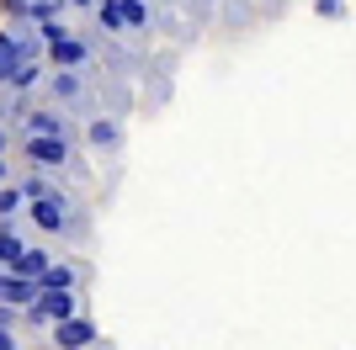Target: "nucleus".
I'll return each instance as SVG.
<instances>
[{
	"label": "nucleus",
	"instance_id": "f257e3e1",
	"mask_svg": "<svg viewBox=\"0 0 356 350\" xmlns=\"http://www.w3.org/2000/svg\"><path fill=\"white\" fill-rule=\"evenodd\" d=\"M43 85H48V106H59L70 117H90V90L96 85L86 80V69H48Z\"/></svg>",
	"mask_w": 356,
	"mask_h": 350
},
{
	"label": "nucleus",
	"instance_id": "f03ea898",
	"mask_svg": "<svg viewBox=\"0 0 356 350\" xmlns=\"http://www.w3.org/2000/svg\"><path fill=\"white\" fill-rule=\"evenodd\" d=\"M80 149H90V154H118L122 149V117L90 112L86 128H80Z\"/></svg>",
	"mask_w": 356,
	"mask_h": 350
},
{
	"label": "nucleus",
	"instance_id": "7ed1b4c3",
	"mask_svg": "<svg viewBox=\"0 0 356 350\" xmlns=\"http://www.w3.org/2000/svg\"><path fill=\"white\" fill-rule=\"evenodd\" d=\"M90 38H80V32H64V38H54V43L43 48V64L48 69H86L90 64Z\"/></svg>",
	"mask_w": 356,
	"mask_h": 350
},
{
	"label": "nucleus",
	"instance_id": "20e7f679",
	"mask_svg": "<svg viewBox=\"0 0 356 350\" xmlns=\"http://www.w3.org/2000/svg\"><path fill=\"white\" fill-rule=\"evenodd\" d=\"M48 340H54V350H90L96 345V319H90V313H74V319L54 324Z\"/></svg>",
	"mask_w": 356,
	"mask_h": 350
},
{
	"label": "nucleus",
	"instance_id": "39448f33",
	"mask_svg": "<svg viewBox=\"0 0 356 350\" xmlns=\"http://www.w3.org/2000/svg\"><path fill=\"white\" fill-rule=\"evenodd\" d=\"M38 287H43V292H80V287H86V265H80V260H64V255H59V260H54L43 276H38Z\"/></svg>",
	"mask_w": 356,
	"mask_h": 350
},
{
	"label": "nucleus",
	"instance_id": "423d86ee",
	"mask_svg": "<svg viewBox=\"0 0 356 350\" xmlns=\"http://www.w3.org/2000/svg\"><path fill=\"white\" fill-rule=\"evenodd\" d=\"M54 260H59V255H54L48 244H27V249H22V255H16L11 265H6V271H11V276H22V281H38V276H43V271H48Z\"/></svg>",
	"mask_w": 356,
	"mask_h": 350
},
{
	"label": "nucleus",
	"instance_id": "0eeeda50",
	"mask_svg": "<svg viewBox=\"0 0 356 350\" xmlns=\"http://www.w3.org/2000/svg\"><path fill=\"white\" fill-rule=\"evenodd\" d=\"M43 74H48V64H43V58H27V64H16V74L6 80V90H11L16 101H22L27 90H38V85H43Z\"/></svg>",
	"mask_w": 356,
	"mask_h": 350
},
{
	"label": "nucleus",
	"instance_id": "6e6552de",
	"mask_svg": "<svg viewBox=\"0 0 356 350\" xmlns=\"http://www.w3.org/2000/svg\"><path fill=\"white\" fill-rule=\"evenodd\" d=\"M54 186H64V181H54L48 170L16 175V191H22V202H43V197H54Z\"/></svg>",
	"mask_w": 356,
	"mask_h": 350
},
{
	"label": "nucleus",
	"instance_id": "1a4fd4ad",
	"mask_svg": "<svg viewBox=\"0 0 356 350\" xmlns=\"http://www.w3.org/2000/svg\"><path fill=\"white\" fill-rule=\"evenodd\" d=\"M122 22H128V32H149L154 27V11H149V0H118Z\"/></svg>",
	"mask_w": 356,
	"mask_h": 350
},
{
	"label": "nucleus",
	"instance_id": "9d476101",
	"mask_svg": "<svg viewBox=\"0 0 356 350\" xmlns=\"http://www.w3.org/2000/svg\"><path fill=\"white\" fill-rule=\"evenodd\" d=\"M96 27L102 32H128V22H122V11H118V0H96Z\"/></svg>",
	"mask_w": 356,
	"mask_h": 350
},
{
	"label": "nucleus",
	"instance_id": "9b49d317",
	"mask_svg": "<svg viewBox=\"0 0 356 350\" xmlns=\"http://www.w3.org/2000/svg\"><path fill=\"white\" fill-rule=\"evenodd\" d=\"M16 64H22V53H16V43H11V27H0V85L16 74Z\"/></svg>",
	"mask_w": 356,
	"mask_h": 350
},
{
	"label": "nucleus",
	"instance_id": "f8f14e48",
	"mask_svg": "<svg viewBox=\"0 0 356 350\" xmlns=\"http://www.w3.org/2000/svg\"><path fill=\"white\" fill-rule=\"evenodd\" d=\"M22 191H16V181H6V186H0V218H22Z\"/></svg>",
	"mask_w": 356,
	"mask_h": 350
},
{
	"label": "nucleus",
	"instance_id": "ddd939ff",
	"mask_svg": "<svg viewBox=\"0 0 356 350\" xmlns=\"http://www.w3.org/2000/svg\"><path fill=\"white\" fill-rule=\"evenodd\" d=\"M314 11L325 16V22H341V16H346V0H314Z\"/></svg>",
	"mask_w": 356,
	"mask_h": 350
},
{
	"label": "nucleus",
	"instance_id": "4468645a",
	"mask_svg": "<svg viewBox=\"0 0 356 350\" xmlns=\"http://www.w3.org/2000/svg\"><path fill=\"white\" fill-rule=\"evenodd\" d=\"M0 16H6V22H22V16H27V0H0Z\"/></svg>",
	"mask_w": 356,
	"mask_h": 350
},
{
	"label": "nucleus",
	"instance_id": "2eb2a0df",
	"mask_svg": "<svg viewBox=\"0 0 356 350\" xmlns=\"http://www.w3.org/2000/svg\"><path fill=\"white\" fill-rule=\"evenodd\" d=\"M0 329H6V335H16V329H22V313H16V308H6V303H0Z\"/></svg>",
	"mask_w": 356,
	"mask_h": 350
},
{
	"label": "nucleus",
	"instance_id": "dca6fc26",
	"mask_svg": "<svg viewBox=\"0 0 356 350\" xmlns=\"http://www.w3.org/2000/svg\"><path fill=\"white\" fill-rule=\"evenodd\" d=\"M0 350H22V335H6V329H0Z\"/></svg>",
	"mask_w": 356,
	"mask_h": 350
},
{
	"label": "nucleus",
	"instance_id": "f3484780",
	"mask_svg": "<svg viewBox=\"0 0 356 350\" xmlns=\"http://www.w3.org/2000/svg\"><path fill=\"white\" fill-rule=\"evenodd\" d=\"M64 11H96V0H64Z\"/></svg>",
	"mask_w": 356,
	"mask_h": 350
},
{
	"label": "nucleus",
	"instance_id": "a211bd4d",
	"mask_svg": "<svg viewBox=\"0 0 356 350\" xmlns=\"http://www.w3.org/2000/svg\"><path fill=\"white\" fill-rule=\"evenodd\" d=\"M6 181H16V170L6 165V154H0V186H6Z\"/></svg>",
	"mask_w": 356,
	"mask_h": 350
},
{
	"label": "nucleus",
	"instance_id": "6ab92c4d",
	"mask_svg": "<svg viewBox=\"0 0 356 350\" xmlns=\"http://www.w3.org/2000/svg\"><path fill=\"white\" fill-rule=\"evenodd\" d=\"M6 149H11V128H6V122H0V154H6Z\"/></svg>",
	"mask_w": 356,
	"mask_h": 350
},
{
	"label": "nucleus",
	"instance_id": "aec40b11",
	"mask_svg": "<svg viewBox=\"0 0 356 350\" xmlns=\"http://www.w3.org/2000/svg\"><path fill=\"white\" fill-rule=\"evenodd\" d=\"M0 281H6V271H0Z\"/></svg>",
	"mask_w": 356,
	"mask_h": 350
}]
</instances>
